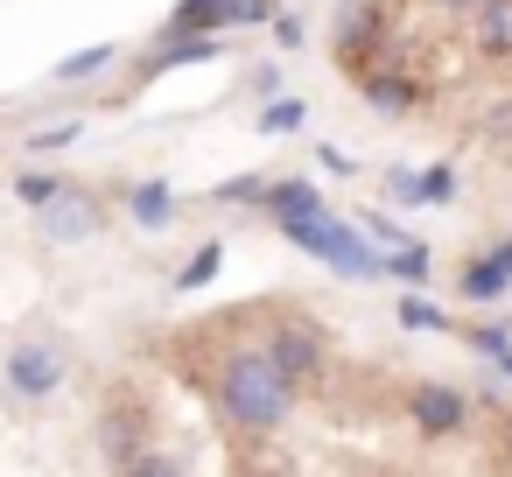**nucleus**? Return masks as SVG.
<instances>
[{
	"mask_svg": "<svg viewBox=\"0 0 512 477\" xmlns=\"http://www.w3.org/2000/svg\"><path fill=\"white\" fill-rule=\"evenodd\" d=\"M288 379L274 372V358L260 351V358H232L225 372H218V407L239 421V428H281L288 421Z\"/></svg>",
	"mask_w": 512,
	"mask_h": 477,
	"instance_id": "1",
	"label": "nucleus"
},
{
	"mask_svg": "<svg viewBox=\"0 0 512 477\" xmlns=\"http://www.w3.org/2000/svg\"><path fill=\"white\" fill-rule=\"evenodd\" d=\"M281 232L302 246V253H316V260H330L337 274H351V281H372V274H386V260L351 232V225H337V218H323V211H309V218H281Z\"/></svg>",
	"mask_w": 512,
	"mask_h": 477,
	"instance_id": "2",
	"label": "nucleus"
},
{
	"mask_svg": "<svg viewBox=\"0 0 512 477\" xmlns=\"http://www.w3.org/2000/svg\"><path fill=\"white\" fill-rule=\"evenodd\" d=\"M239 22H274V0H176L169 15V29H204V36L239 29Z\"/></svg>",
	"mask_w": 512,
	"mask_h": 477,
	"instance_id": "3",
	"label": "nucleus"
},
{
	"mask_svg": "<svg viewBox=\"0 0 512 477\" xmlns=\"http://www.w3.org/2000/svg\"><path fill=\"white\" fill-rule=\"evenodd\" d=\"M8 386H15L22 400H50V393L64 386V358H57L50 344H15V351H8Z\"/></svg>",
	"mask_w": 512,
	"mask_h": 477,
	"instance_id": "4",
	"label": "nucleus"
},
{
	"mask_svg": "<svg viewBox=\"0 0 512 477\" xmlns=\"http://www.w3.org/2000/svg\"><path fill=\"white\" fill-rule=\"evenodd\" d=\"M267 358H274V372H281L288 386H302V379H316V365H323V344H316V330L288 323V330H274Z\"/></svg>",
	"mask_w": 512,
	"mask_h": 477,
	"instance_id": "5",
	"label": "nucleus"
},
{
	"mask_svg": "<svg viewBox=\"0 0 512 477\" xmlns=\"http://www.w3.org/2000/svg\"><path fill=\"white\" fill-rule=\"evenodd\" d=\"M204 57H218V36H204V29H169V43L141 57V78H162V71H176V64H204Z\"/></svg>",
	"mask_w": 512,
	"mask_h": 477,
	"instance_id": "6",
	"label": "nucleus"
},
{
	"mask_svg": "<svg viewBox=\"0 0 512 477\" xmlns=\"http://www.w3.org/2000/svg\"><path fill=\"white\" fill-rule=\"evenodd\" d=\"M414 421H421V435H456V421H463V393L456 386H414Z\"/></svg>",
	"mask_w": 512,
	"mask_h": 477,
	"instance_id": "7",
	"label": "nucleus"
},
{
	"mask_svg": "<svg viewBox=\"0 0 512 477\" xmlns=\"http://www.w3.org/2000/svg\"><path fill=\"white\" fill-rule=\"evenodd\" d=\"M512 288V239H498L484 260H470V274H463V295L470 302H491V295H505Z\"/></svg>",
	"mask_w": 512,
	"mask_h": 477,
	"instance_id": "8",
	"label": "nucleus"
},
{
	"mask_svg": "<svg viewBox=\"0 0 512 477\" xmlns=\"http://www.w3.org/2000/svg\"><path fill=\"white\" fill-rule=\"evenodd\" d=\"M477 50L484 57H512V0H484L477 8Z\"/></svg>",
	"mask_w": 512,
	"mask_h": 477,
	"instance_id": "9",
	"label": "nucleus"
},
{
	"mask_svg": "<svg viewBox=\"0 0 512 477\" xmlns=\"http://www.w3.org/2000/svg\"><path fill=\"white\" fill-rule=\"evenodd\" d=\"M274 218H309V211H323V197H316V183H267V197H260Z\"/></svg>",
	"mask_w": 512,
	"mask_h": 477,
	"instance_id": "10",
	"label": "nucleus"
},
{
	"mask_svg": "<svg viewBox=\"0 0 512 477\" xmlns=\"http://www.w3.org/2000/svg\"><path fill=\"white\" fill-rule=\"evenodd\" d=\"M92 225H99V218H92L85 204H71V197H57V204H43V232H50V239H85Z\"/></svg>",
	"mask_w": 512,
	"mask_h": 477,
	"instance_id": "11",
	"label": "nucleus"
},
{
	"mask_svg": "<svg viewBox=\"0 0 512 477\" xmlns=\"http://www.w3.org/2000/svg\"><path fill=\"white\" fill-rule=\"evenodd\" d=\"M386 274H393V281H407V288H421V281H428V246L393 239V246H386Z\"/></svg>",
	"mask_w": 512,
	"mask_h": 477,
	"instance_id": "12",
	"label": "nucleus"
},
{
	"mask_svg": "<svg viewBox=\"0 0 512 477\" xmlns=\"http://www.w3.org/2000/svg\"><path fill=\"white\" fill-rule=\"evenodd\" d=\"M134 218H141L148 232H162V225L176 218V197H169V183H141V190H134Z\"/></svg>",
	"mask_w": 512,
	"mask_h": 477,
	"instance_id": "13",
	"label": "nucleus"
},
{
	"mask_svg": "<svg viewBox=\"0 0 512 477\" xmlns=\"http://www.w3.org/2000/svg\"><path fill=\"white\" fill-rule=\"evenodd\" d=\"M106 64H113V43H92V50L64 57V64H57V78H64V85H78V78H92V71H106Z\"/></svg>",
	"mask_w": 512,
	"mask_h": 477,
	"instance_id": "14",
	"label": "nucleus"
},
{
	"mask_svg": "<svg viewBox=\"0 0 512 477\" xmlns=\"http://www.w3.org/2000/svg\"><path fill=\"white\" fill-rule=\"evenodd\" d=\"M302 127V99H274V106H260V134H295Z\"/></svg>",
	"mask_w": 512,
	"mask_h": 477,
	"instance_id": "15",
	"label": "nucleus"
},
{
	"mask_svg": "<svg viewBox=\"0 0 512 477\" xmlns=\"http://www.w3.org/2000/svg\"><path fill=\"white\" fill-rule=\"evenodd\" d=\"M15 197H22V204H36V211H43V204H57V197H64V183H57V176H43V169H29V176H22V183H15Z\"/></svg>",
	"mask_w": 512,
	"mask_h": 477,
	"instance_id": "16",
	"label": "nucleus"
},
{
	"mask_svg": "<svg viewBox=\"0 0 512 477\" xmlns=\"http://www.w3.org/2000/svg\"><path fill=\"white\" fill-rule=\"evenodd\" d=\"M218 267H225V246H204V253L176 274V288H204V281H218Z\"/></svg>",
	"mask_w": 512,
	"mask_h": 477,
	"instance_id": "17",
	"label": "nucleus"
},
{
	"mask_svg": "<svg viewBox=\"0 0 512 477\" xmlns=\"http://www.w3.org/2000/svg\"><path fill=\"white\" fill-rule=\"evenodd\" d=\"M365 92H372V106H379V113H400V106L414 99V85H407V78H372Z\"/></svg>",
	"mask_w": 512,
	"mask_h": 477,
	"instance_id": "18",
	"label": "nucleus"
},
{
	"mask_svg": "<svg viewBox=\"0 0 512 477\" xmlns=\"http://www.w3.org/2000/svg\"><path fill=\"white\" fill-rule=\"evenodd\" d=\"M253 197H267V183H260V176H232V183H218V190H211V204H253Z\"/></svg>",
	"mask_w": 512,
	"mask_h": 477,
	"instance_id": "19",
	"label": "nucleus"
},
{
	"mask_svg": "<svg viewBox=\"0 0 512 477\" xmlns=\"http://www.w3.org/2000/svg\"><path fill=\"white\" fill-rule=\"evenodd\" d=\"M400 323H407V330H442L449 316H442L435 302H421V295H407V302H400Z\"/></svg>",
	"mask_w": 512,
	"mask_h": 477,
	"instance_id": "20",
	"label": "nucleus"
},
{
	"mask_svg": "<svg viewBox=\"0 0 512 477\" xmlns=\"http://www.w3.org/2000/svg\"><path fill=\"white\" fill-rule=\"evenodd\" d=\"M449 197H456V176L449 169H428L421 176V204H449Z\"/></svg>",
	"mask_w": 512,
	"mask_h": 477,
	"instance_id": "21",
	"label": "nucleus"
},
{
	"mask_svg": "<svg viewBox=\"0 0 512 477\" xmlns=\"http://www.w3.org/2000/svg\"><path fill=\"white\" fill-rule=\"evenodd\" d=\"M386 190H393L400 204H421V176H407V169H386Z\"/></svg>",
	"mask_w": 512,
	"mask_h": 477,
	"instance_id": "22",
	"label": "nucleus"
},
{
	"mask_svg": "<svg viewBox=\"0 0 512 477\" xmlns=\"http://www.w3.org/2000/svg\"><path fill=\"white\" fill-rule=\"evenodd\" d=\"M78 141V127H50V134H36V155H50V148H71Z\"/></svg>",
	"mask_w": 512,
	"mask_h": 477,
	"instance_id": "23",
	"label": "nucleus"
},
{
	"mask_svg": "<svg viewBox=\"0 0 512 477\" xmlns=\"http://www.w3.org/2000/svg\"><path fill=\"white\" fill-rule=\"evenodd\" d=\"M274 43H281V50H295V43H302V22H295V15H281V22H274Z\"/></svg>",
	"mask_w": 512,
	"mask_h": 477,
	"instance_id": "24",
	"label": "nucleus"
},
{
	"mask_svg": "<svg viewBox=\"0 0 512 477\" xmlns=\"http://www.w3.org/2000/svg\"><path fill=\"white\" fill-rule=\"evenodd\" d=\"M442 8H484V0H442Z\"/></svg>",
	"mask_w": 512,
	"mask_h": 477,
	"instance_id": "25",
	"label": "nucleus"
}]
</instances>
